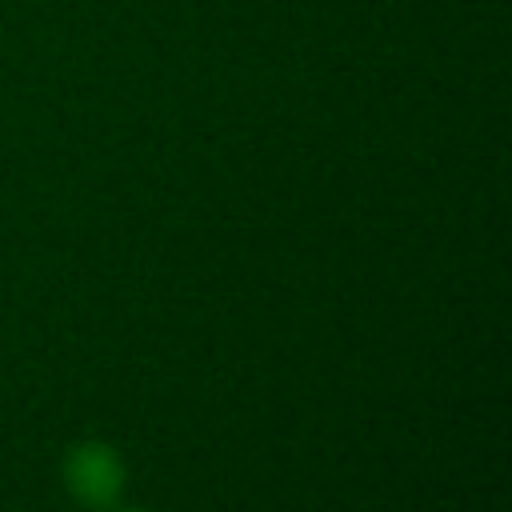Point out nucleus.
Returning <instances> with one entry per match:
<instances>
[{
	"label": "nucleus",
	"mask_w": 512,
	"mask_h": 512,
	"mask_svg": "<svg viewBox=\"0 0 512 512\" xmlns=\"http://www.w3.org/2000/svg\"><path fill=\"white\" fill-rule=\"evenodd\" d=\"M128 464L108 440H80L64 456V488L88 512H108L124 500Z\"/></svg>",
	"instance_id": "obj_1"
},
{
	"label": "nucleus",
	"mask_w": 512,
	"mask_h": 512,
	"mask_svg": "<svg viewBox=\"0 0 512 512\" xmlns=\"http://www.w3.org/2000/svg\"><path fill=\"white\" fill-rule=\"evenodd\" d=\"M108 512H148V508H124V504H116V508H108Z\"/></svg>",
	"instance_id": "obj_2"
}]
</instances>
